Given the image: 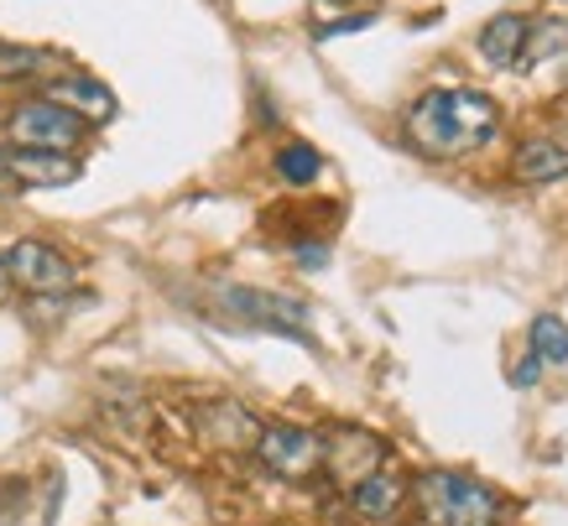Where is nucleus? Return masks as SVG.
I'll use <instances>...</instances> for the list:
<instances>
[{"label": "nucleus", "instance_id": "nucleus-20", "mask_svg": "<svg viewBox=\"0 0 568 526\" xmlns=\"http://www.w3.org/2000/svg\"><path fill=\"white\" fill-rule=\"evenodd\" d=\"M0 183H6V152H0Z\"/></svg>", "mask_w": 568, "mask_h": 526}, {"label": "nucleus", "instance_id": "nucleus-11", "mask_svg": "<svg viewBox=\"0 0 568 526\" xmlns=\"http://www.w3.org/2000/svg\"><path fill=\"white\" fill-rule=\"evenodd\" d=\"M527 27H532V21L517 17V11H500V17H490L480 27V58L490 63V69H511V63L521 58Z\"/></svg>", "mask_w": 568, "mask_h": 526}, {"label": "nucleus", "instance_id": "nucleus-14", "mask_svg": "<svg viewBox=\"0 0 568 526\" xmlns=\"http://www.w3.org/2000/svg\"><path fill=\"white\" fill-rule=\"evenodd\" d=\"M568 48V21H537V27H527V42H521V69H537L542 58H552V52Z\"/></svg>", "mask_w": 568, "mask_h": 526}, {"label": "nucleus", "instance_id": "nucleus-1", "mask_svg": "<svg viewBox=\"0 0 568 526\" xmlns=\"http://www.w3.org/2000/svg\"><path fill=\"white\" fill-rule=\"evenodd\" d=\"M500 131V110L490 94H475V89H428L423 100L407 110V141H413L423 156H469L490 146Z\"/></svg>", "mask_w": 568, "mask_h": 526}, {"label": "nucleus", "instance_id": "nucleus-7", "mask_svg": "<svg viewBox=\"0 0 568 526\" xmlns=\"http://www.w3.org/2000/svg\"><path fill=\"white\" fill-rule=\"evenodd\" d=\"M324 469L339 485H361L365 475H376V469H386V443L371 438L365 427H334L324 438Z\"/></svg>", "mask_w": 568, "mask_h": 526}, {"label": "nucleus", "instance_id": "nucleus-5", "mask_svg": "<svg viewBox=\"0 0 568 526\" xmlns=\"http://www.w3.org/2000/svg\"><path fill=\"white\" fill-rule=\"evenodd\" d=\"M256 458L282 479H313L324 469V433L293 423H272L256 433Z\"/></svg>", "mask_w": 568, "mask_h": 526}, {"label": "nucleus", "instance_id": "nucleus-6", "mask_svg": "<svg viewBox=\"0 0 568 526\" xmlns=\"http://www.w3.org/2000/svg\"><path fill=\"white\" fill-rule=\"evenodd\" d=\"M220 303L235 313L251 328H266V334H287V340L313 344L308 334V307L282 297V292H256V287H220Z\"/></svg>", "mask_w": 568, "mask_h": 526}, {"label": "nucleus", "instance_id": "nucleus-9", "mask_svg": "<svg viewBox=\"0 0 568 526\" xmlns=\"http://www.w3.org/2000/svg\"><path fill=\"white\" fill-rule=\"evenodd\" d=\"M42 100H52V104H63L69 115H79L84 125H104V120H115V94L100 84V79H89V73H69V79H52L48 84V94Z\"/></svg>", "mask_w": 568, "mask_h": 526}, {"label": "nucleus", "instance_id": "nucleus-17", "mask_svg": "<svg viewBox=\"0 0 568 526\" xmlns=\"http://www.w3.org/2000/svg\"><path fill=\"white\" fill-rule=\"evenodd\" d=\"M371 11H361V17H339V21H328V27H318V37H339V32H361V27H371Z\"/></svg>", "mask_w": 568, "mask_h": 526}, {"label": "nucleus", "instance_id": "nucleus-4", "mask_svg": "<svg viewBox=\"0 0 568 526\" xmlns=\"http://www.w3.org/2000/svg\"><path fill=\"white\" fill-rule=\"evenodd\" d=\"M6 131H11V141L17 146H27V152H69L84 141V120L69 115L63 104H52V100H27L11 110V120H6Z\"/></svg>", "mask_w": 568, "mask_h": 526}, {"label": "nucleus", "instance_id": "nucleus-2", "mask_svg": "<svg viewBox=\"0 0 568 526\" xmlns=\"http://www.w3.org/2000/svg\"><path fill=\"white\" fill-rule=\"evenodd\" d=\"M413 500L428 526H496L500 495L459 469H428L413 479Z\"/></svg>", "mask_w": 568, "mask_h": 526}, {"label": "nucleus", "instance_id": "nucleus-16", "mask_svg": "<svg viewBox=\"0 0 568 526\" xmlns=\"http://www.w3.org/2000/svg\"><path fill=\"white\" fill-rule=\"evenodd\" d=\"M42 63H48L42 48H21V42H6V37H0V84H17V79L42 69Z\"/></svg>", "mask_w": 568, "mask_h": 526}, {"label": "nucleus", "instance_id": "nucleus-13", "mask_svg": "<svg viewBox=\"0 0 568 526\" xmlns=\"http://www.w3.org/2000/svg\"><path fill=\"white\" fill-rule=\"evenodd\" d=\"M532 360L537 365H568V323L558 313L532 318Z\"/></svg>", "mask_w": 568, "mask_h": 526}, {"label": "nucleus", "instance_id": "nucleus-10", "mask_svg": "<svg viewBox=\"0 0 568 526\" xmlns=\"http://www.w3.org/2000/svg\"><path fill=\"white\" fill-rule=\"evenodd\" d=\"M413 500V485L396 475V469H376V475H365L355 490H349V506L361 522H396L402 506Z\"/></svg>", "mask_w": 568, "mask_h": 526}, {"label": "nucleus", "instance_id": "nucleus-12", "mask_svg": "<svg viewBox=\"0 0 568 526\" xmlns=\"http://www.w3.org/2000/svg\"><path fill=\"white\" fill-rule=\"evenodd\" d=\"M568 172V146L558 141H521L517 156H511V178L517 183H552V178H564Z\"/></svg>", "mask_w": 568, "mask_h": 526}, {"label": "nucleus", "instance_id": "nucleus-21", "mask_svg": "<svg viewBox=\"0 0 568 526\" xmlns=\"http://www.w3.org/2000/svg\"><path fill=\"white\" fill-rule=\"evenodd\" d=\"M334 6H345V0H334Z\"/></svg>", "mask_w": 568, "mask_h": 526}, {"label": "nucleus", "instance_id": "nucleus-19", "mask_svg": "<svg viewBox=\"0 0 568 526\" xmlns=\"http://www.w3.org/2000/svg\"><path fill=\"white\" fill-rule=\"evenodd\" d=\"M6 287H11V282H6V272H0V297H6Z\"/></svg>", "mask_w": 568, "mask_h": 526}, {"label": "nucleus", "instance_id": "nucleus-18", "mask_svg": "<svg viewBox=\"0 0 568 526\" xmlns=\"http://www.w3.org/2000/svg\"><path fill=\"white\" fill-rule=\"evenodd\" d=\"M537 375H542V365H537V360L527 355V360L517 365V371H511V381H517V386H537Z\"/></svg>", "mask_w": 568, "mask_h": 526}, {"label": "nucleus", "instance_id": "nucleus-3", "mask_svg": "<svg viewBox=\"0 0 568 526\" xmlns=\"http://www.w3.org/2000/svg\"><path fill=\"white\" fill-rule=\"evenodd\" d=\"M0 272H6L11 287L32 292V297H63V292H73V261L58 245H48V240H17V245H6Z\"/></svg>", "mask_w": 568, "mask_h": 526}, {"label": "nucleus", "instance_id": "nucleus-8", "mask_svg": "<svg viewBox=\"0 0 568 526\" xmlns=\"http://www.w3.org/2000/svg\"><path fill=\"white\" fill-rule=\"evenodd\" d=\"M79 172L84 162L69 152H27V146L6 152V183L17 188H69L79 183Z\"/></svg>", "mask_w": 568, "mask_h": 526}, {"label": "nucleus", "instance_id": "nucleus-15", "mask_svg": "<svg viewBox=\"0 0 568 526\" xmlns=\"http://www.w3.org/2000/svg\"><path fill=\"white\" fill-rule=\"evenodd\" d=\"M276 172L287 178V183H297V188H308L318 172H324V156L313 152L308 141H287L282 152H276Z\"/></svg>", "mask_w": 568, "mask_h": 526}]
</instances>
